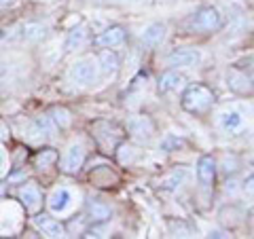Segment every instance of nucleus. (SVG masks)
I'll list each match as a JSON object with an SVG mask.
<instances>
[{"mask_svg":"<svg viewBox=\"0 0 254 239\" xmlns=\"http://www.w3.org/2000/svg\"><path fill=\"white\" fill-rule=\"evenodd\" d=\"M214 104V93L201 83L189 85L185 93H182V108L190 115H203L208 113Z\"/></svg>","mask_w":254,"mask_h":239,"instance_id":"1","label":"nucleus"},{"mask_svg":"<svg viewBox=\"0 0 254 239\" xmlns=\"http://www.w3.org/2000/svg\"><path fill=\"white\" fill-rule=\"evenodd\" d=\"M189 28L193 32H216L222 28V15L214 6H203L190 17Z\"/></svg>","mask_w":254,"mask_h":239,"instance_id":"2","label":"nucleus"},{"mask_svg":"<svg viewBox=\"0 0 254 239\" xmlns=\"http://www.w3.org/2000/svg\"><path fill=\"white\" fill-rule=\"evenodd\" d=\"M70 81L76 83V85H91L98 76V63L91 58H85V60H78L70 66Z\"/></svg>","mask_w":254,"mask_h":239,"instance_id":"3","label":"nucleus"},{"mask_svg":"<svg viewBox=\"0 0 254 239\" xmlns=\"http://www.w3.org/2000/svg\"><path fill=\"white\" fill-rule=\"evenodd\" d=\"M125 129L131 135H136V138L148 140L150 135L155 133V123H153V119L146 115H133L125 121Z\"/></svg>","mask_w":254,"mask_h":239,"instance_id":"4","label":"nucleus"},{"mask_svg":"<svg viewBox=\"0 0 254 239\" xmlns=\"http://www.w3.org/2000/svg\"><path fill=\"white\" fill-rule=\"evenodd\" d=\"M168 66L172 68H193L201 61V55L197 49H176L168 55Z\"/></svg>","mask_w":254,"mask_h":239,"instance_id":"5","label":"nucleus"},{"mask_svg":"<svg viewBox=\"0 0 254 239\" xmlns=\"http://www.w3.org/2000/svg\"><path fill=\"white\" fill-rule=\"evenodd\" d=\"M83 163H85V148H83V144H72L66 150L64 159H62V172L64 174H76V172H81Z\"/></svg>","mask_w":254,"mask_h":239,"instance_id":"6","label":"nucleus"},{"mask_svg":"<svg viewBox=\"0 0 254 239\" xmlns=\"http://www.w3.org/2000/svg\"><path fill=\"white\" fill-rule=\"evenodd\" d=\"M125 36H127V30L123 26H110L108 30H104L102 34L93 38V45L102 47V49H110V47L121 45L125 41Z\"/></svg>","mask_w":254,"mask_h":239,"instance_id":"7","label":"nucleus"},{"mask_svg":"<svg viewBox=\"0 0 254 239\" xmlns=\"http://www.w3.org/2000/svg\"><path fill=\"white\" fill-rule=\"evenodd\" d=\"M214 178H216V159L210 155H203L197 161V180L201 186H212Z\"/></svg>","mask_w":254,"mask_h":239,"instance_id":"8","label":"nucleus"},{"mask_svg":"<svg viewBox=\"0 0 254 239\" xmlns=\"http://www.w3.org/2000/svg\"><path fill=\"white\" fill-rule=\"evenodd\" d=\"M34 225L38 231H43V233L49 235V237L66 235V227H64L58 218H51L49 214H38V216H34Z\"/></svg>","mask_w":254,"mask_h":239,"instance_id":"9","label":"nucleus"},{"mask_svg":"<svg viewBox=\"0 0 254 239\" xmlns=\"http://www.w3.org/2000/svg\"><path fill=\"white\" fill-rule=\"evenodd\" d=\"M227 83L229 87L235 91V93H252V78L250 76H246V72H242L240 68H229V72H227Z\"/></svg>","mask_w":254,"mask_h":239,"instance_id":"10","label":"nucleus"},{"mask_svg":"<svg viewBox=\"0 0 254 239\" xmlns=\"http://www.w3.org/2000/svg\"><path fill=\"white\" fill-rule=\"evenodd\" d=\"M163 38H165V23H161V21L148 23V26L142 30V43L146 47H150V49H155V47L161 45Z\"/></svg>","mask_w":254,"mask_h":239,"instance_id":"11","label":"nucleus"},{"mask_svg":"<svg viewBox=\"0 0 254 239\" xmlns=\"http://www.w3.org/2000/svg\"><path fill=\"white\" fill-rule=\"evenodd\" d=\"M87 38H89V28L81 23V26H76L68 32L66 36V43H64V49L66 51H74V49H81V47L87 43Z\"/></svg>","mask_w":254,"mask_h":239,"instance_id":"12","label":"nucleus"},{"mask_svg":"<svg viewBox=\"0 0 254 239\" xmlns=\"http://www.w3.org/2000/svg\"><path fill=\"white\" fill-rule=\"evenodd\" d=\"M19 201L23 203L26 212H36L38 205H41V190L34 184H26L19 188Z\"/></svg>","mask_w":254,"mask_h":239,"instance_id":"13","label":"nucleus"},{"mask_svg":"<svg viewBox=\"0 0 254 239\" xmlns=\"http://www.w3.org/2000/svg\"><path fill=\"white\" fill-rule=\"evenodd\" d=\"M70 203H72V193L68 188H58L49 197V210L53 214H64L70 208Z\"/></svg>","mask_w":254,"mask_h":239,"instance_id":"14","label":"nucleus"},{"mask_svg":"<svg viewBox=\"0 0 254 239\" xmlns=\"http://www.w3.org/2000/svg\"><path fill=\"white\" fill-rule=\"evenodd\" d=\"M220 129L222 131H227V133H235V131H240L242 127H244V117L240 110H227V113H222L220 115Z\"/></svg>","mask_w":254,"mask_h":239,"instance_id":"15","label":"nucleus"},{"mask_svg":"<svg viewBox=\"0 0 254 239\" xmlns=\"http://www.w3.org/2000/svg\"><path fill=\"white\" fill-rule=\"evenodd\" d=\"M185 83V76H182L180 72H176V70H168V72H163L161 76H159V93H170L174 89H178V85Z\"/></svg>","mask_w":254,"mask_h":239,"instance_id":"16","label":"nucleus"},{"mask_svg":"<svg viewBox=\"0 0 254 239\" xmlns=\"http://www.w3.org/2000/svg\"><path fill=\"white\" fill-rule=\"evenodd\" d=\"M87 210H89V216H91L93 222H106L110 216H113L110 205L100 201V199H91V201L87 203Z\"/></svg>","mask_w":254,"mask_h":239,"instance_id":"17","label":"nucleus"},{"mask_svg":"<svg viewBox=\"0 0 254 239\" xmlns=\"http://www.w3.org/2000/svg\"><path fill=\"white\" fill-rule=\"evenodd\" d=\"M98 61H100V68L104 74H115L119 70V58L115 51H102Z\"/></svg>","mask_w":254,"mask_h":239,"instance_id":"18","label":"nucleus"},{"mask_svg":"<svg viewBox=\"0 0 254 239\" xmlns=\"http://www.w3.org/2000/svg\"><path fill=\"white\" fill-rule=\"evenodd\" d=\"M185 180H187V170L185 167H180V170H174L170 176H165L161 180V188L163 190H176Z\"/></svg>","mask_w":254,"mask_h":239,"instance_id":"19","label":"nucleus"},{"mask_svg":"<svg viewBox=\"0 0 254 239\" xmlns=\"http://www.w3.org/2000/svg\"><path fill=\"white\" fill-rule=\"evenodd\" d=\"M32 129H34V133H41V135H45V138H51V135L55 133V125L49 119V115H45V117H36L34 121H32Z\"/></svg>","mask_w":254,"mask_h":239,"instance_id":"20","label":"nucleus"},{"mask_svg":"<svg viewBox=\"0 0 254 239\" xmlns=\"http://www.w3.org/2000/svg\"><path fill=\"white\" fill-rule=\"evenodd\" d=\"M49 119L53 121L55 127H60V129H66V127L72 123V117H70V113L64 106H55L51 108V113H49Z\"/></svg>","mask_w":254,"mask_h":239,"instance_id":"21","label":"nucleus"},{"mask_svg":"<svg viewBox=\"0 0 254 239\" xmlns=\"http://www.w3.org/2000/svg\"><path fill=\"white\" fill-rule=\"evenodd\" d=\"M23 38L26 41H41V38L47 34V26H43V23H38V21H32V23H26L23 26Z\"/></svg>","mask_w":254,"mask_h":239,"instance_id":"22","label":"nucleus"},{"mask_svg":"<svg viewBox=\"0 0 254 239\" xmlns=\"http://www.w3.org/2000/svg\"><path fill=\"white\" fill-rule=\"evenodd\" d=\"M180 146H185V140L178 138V135H174V133H168V135H165V138L161 140V150H165V153L178 150Z\"/></svg>","mask_w":254,"mask_h":239,"instance_id":"23","label":"nucleus"},{"mask_svg":"<svg viewBox=\"0 0 254 239\" xmlns=\"http://www.w3.org/2000/svg\"><path fill=\"white\" fill-rule=\"evenodd\" d=\"M55 161H58V153H55L53 148H45L36 155V165L38 167H47V165H51Z\"/></svg>","mask_w":254,"mask_h":239,"instance_id":"24","label":"nucleus"},{"mask_svg":"<svg viewBox=\"0 0 254 239\" xmlns=\"http://www.w3.org/2000/svg\"><path fill=\"white\" fill-rule=\"evenodd\" d=\"M6 133H9V131H6V125H4L2 121H0V138H4Z\"/></svg>","mask_w":254,"mask_h":239,"instance_id":"25","label":"nucleus"},{"mask_svg":"<svg viewBox=\"0 0 254 239\" xmlns=\"http://www.w3.org/2000/svg\"><path fill=\"white\" fill-rule=\"evenodd\" d=\"M9 4H11V0H0V11L6 9V6H9Z\"/></svg>","mask_w":254,"mask_h":239,"instance_id":"26","label":"nucleus"},{"mask_svg":"<svg viewBox=\"0 0 254 239\" xmlns=\"http://www.w3.org/2000/svg\"><path fill=\"white\" fill-rule=\"evenodd\" d=\"M4 165V155H2V150H0V167Z\"/></svg>","mask_w":254,"mask_h":239,"instance_id":"27","label":"nucleus"},{"mask_svg":"<svg viewBox=\"0 0 254 239\" xmlns=\"http://www.w3.org/2000/svg\"><path fill=\"white\" fill-rule=\"evenodd\" d=\"M0 193H2V184H0Z\"/></svg>","mask_w":254,"mask_h":239,"instance_id":"28","label":"nucleus"}]
</instances>
